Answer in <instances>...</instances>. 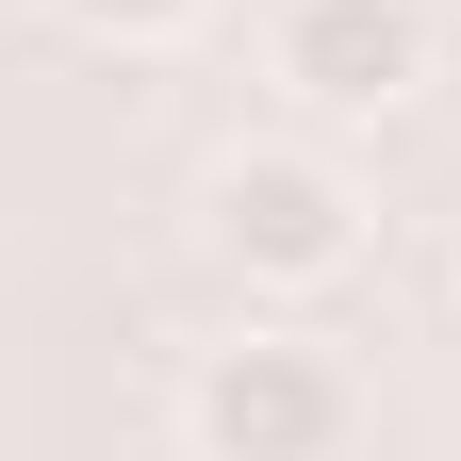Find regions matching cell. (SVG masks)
Masks as SVG:
<instances>
[{"mask_svg": "<svg viewBox=\"0 0 461 461\" xmlns=\"http://www.w3.org/2000/svg\"><path fill=\"white\" fill-rule=\"evenodd\" d=\"M198 248L248 280V297H330V280H363L379 214H363V165L313 149V132H248L198 165Z\"/></svg>", "mask_w": 461, "mask_h": 461, "instance_id": "cell-1", "label": "cell"}, {"mask_svg": "<svg viewBox=\"0 0 461 461\" xmlns=\"http://www.w3.org/2000/svg\"><path fill=\"white\" fill-rule=\"evenodd\" d=\"M182 445L198 461H346L363 445V379H346L313 330H230L182 379Z\"/></svg>", "mask_w": 461, "mask_h": 461, "instance_id": "cell-2", "label": "cell"}, {"mask_svg": "<svg viewBox=\"0 0 461 461\" xmlns=\"http://www.w3.org/2000/svg\"><path fill=\"white\" fill-rule=\"evenodd\" d=\"M264 83L313 115V132H379L445 83V17L429 0H280L264 17Z\"/></svg>", "mask_w": 461, "mask_h": 461, "instance_id": "cell-3", "label": "cell"}, {"mask_svg": "<svg viewBox=\"0 0 461 461\" xmlns=\"http://www.w3.org/2000/svg\"><path fill=\"white\" fill-rule=\"evenodd\" d=\"M50 17H67L83 50H182V33L214 17V0H50Z\"/></svg>", "mask_w": 461, "mask_h": 461, "instance_id": "cell-4", "label": "cell"}]
</instances>
